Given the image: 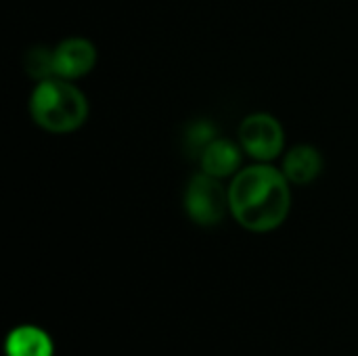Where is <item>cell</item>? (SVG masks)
I'll use <instances>...</instances> for the list:
<instances>
[{
	"instance_id": "1",
	"label": "cell",
	"mask_w": 358,
	"mask_h": 356,
	"mask_svg": "<svg viewBox=\"0 0 358 356\" xmlns=\"http://www.w3.org/2000/svg\"><path fill=\"white\" fill-rule=\"evenodd\" d=\"M289 180L283 170L258 162L241 168L229 185V204L235 220L254 233L281 227L292 208Z\"/></svg>"
},
{
	"instance_id": "2",
	"label": "cell",
	"mask_w": 358,
	"mask_h": 356,
	"mask_svg": "<svg viewBox=\"0 0 358 356\" xmlns=\"http://www.w3.org/2000/svg\"><path fill=\"white\" fill-rule=\"evenodd\" d=\"M31 120L46 132L67 134L78 130L88 118L86 94L71 80L48 78L38 82L29 97Z\"/></svg>"
},
{
	"instance_id": "3",
	"label": "cell",
	"mask_w": 358,
	"mask_h": 356,
	"mask_svg": "<svg viewBox=\"0 0 358 356\" xmlns=\"http://www.w3.org/2000/svg\"><path fill=\"white\" fill-rule=\"evenodd\" d=\"M185 210L189 218L201 227H214L224 220L231 212L229 189L222 187L220 178H214L206 172L195 174L185 191Z\"/></svg>"
},
{
	"instance_id": "4",
	"label": "cell",
	"mask_w": 358,
	"mask_h": 356,
	"mask_svg": "<svg viewBox=\"0 0 358 356\" xmlns=\"http://www.w3.org/2000/svg\"><path fill=\"white\" fill-rule=\"evenodd\" d=\"M239 145L256 162L268 164L283 153L285 130L271 113H252L239 126Z\"/></svg>"
},
{
	"instance_id": "5",
	"label": "cell",
	"mask_w": 358,
	"mask_h": 356,
	"mask_svg": "<svg viewBox=\"0 0 358 356\" xmlns=\"http://www.w3.org/2000/svg\"><path fill=\"white\" fill-rule=\"evenodd\" d=\"M96 63V48L88 38L71 36L61 40L52 48V71L55 78L63 80H78L90 73Z\"/></svg>"
},
{
	"instance_id": "6",
	"label": "cell",
	"mask_w": 358,
	"mask_h": 356,
	"mask_svg": "<svg viewBox=\"0 0 358 356\" xmlns=\"http://www.w3.org/2000/svg\"><path fill=\"white\" fill-rule=\"evenodd\" d=\"M241 145H235L229 138H214L199 155L201 172L214 178L235 176L241 170Z\"/></svg>"
},
{
	"instance_id": "7",
	"label": "cell",
	"mask_w": 358,
	"mask_h": 356,
	"mask_svg": "<svg viewBox=\"0 0 358 356\" xmlns=\"http://www.w3.org/2000/svg\"><path fill=\"white\" fill-rule=\"evenodd\" d=\"M281 170L292 185H310L323 170V155L313 145H296L285 153Z\"/></svg>"
},
{
	"instance_id": "8",
	"label": "cell",
	"mask_w": 358,
	"mask_h": 356,
	"mask_svg": "<svg viewBox=\"0 0 358 356\" xmlns=\"http://www.w3.org/2000/svg\"><path fill=\"white\" fill-rule=\"evenodd\" d=\"M6 356H52L50 336L36 325H19L4 340Z\"/></svg>"
},
{
	"instance_id": "9",
	"label": "cell",
	"mask_w": 358,
	"mask_h": 356,
	"mask_svg": "<svg viewBox=\"0 0 358 356\" xmlns=\"http://www.w3.org/2000/svg\"><path fill=\"white\" fill-rule=\"evenodd\" d=\"M25 69L38 82L55 78V71H52V48H42V46L31 48L25 55Z\"/></svg>"
},
{
	"instance_id": "10",
	"label": "cell",
	"mask_w": 358,
	"mask_h": 356,
	"mask_svg": "<svg viewBox=\"0 0 358 356\" xmlns=\"http://www.w3.org/2000/svg\"><path fill=\"white\" fill-rule=\"evenodd\" d=\"M214 138H218L216 136V128H214V124L212 122H208V120H197L195 124H191L189 126V130H187V136H185V145H187V149L189 151H193V153H199L201 155V151L214 141Z\"/></svg>"
}]
</instances>
